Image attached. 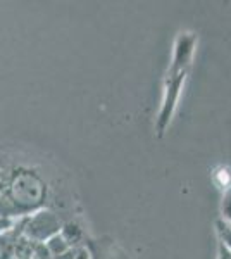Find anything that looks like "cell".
<instances>
[{"instance_id": "obj_1", "label": "cell", "mask_w": 231, "mask_h": 259, "mask_svg": "<svg viewBox=\"0 0 231 259\" xmlns=\"http://www.w3.org/2000/svg\"><path fill=\"white\" fill-rule=\"evenodd\" d=\"M52 185L40 164L12 161L0 164V214L18 221L50 207Z\"/></svg>"}, {"instance_id": "obj_2", "label": "cell", "mask_w": 231, "mask_h": 259, "mask_svg": "<svg viewBox=\"0 0 231 259\" xmlns=\"http://www.w3.org/2000/svg\"><path fill=\"white\" fill-rule=\"evenodd\" d=\"M62 223L64 221L61 220V216L52 207H47V209L33 212L26 218L18 220L16 227H18L21 235L26 237L28 240L35 242V244H45L50 237L61 232Z\"/></svg>"}, {"instance_id": "obj_3", "label": "cell", "mask_w": 231, "mask_h": 259, "mask_svg": "<svg viewBox=\"0 0 231 259\" xmlns=\"http://www.w3.org/2000/svg\"><path fill=\"white\" fill-rule=\"evenodd\" d=\"M188 78V71H181V73H167L166 80H164V94H162V104L159 114L155 118V132L159 137H162L167 132L173 116L178 107L179 97L183 94L184 81Z\"/></svg>"}, {"instance_id": "obj_4", "label": "cell", "mask_w": 231, "mask_h": 259, "mask_svg": "<svg viewBox=\"0 0 231 259\" xmlns=\"http://www.w3.org/2000/svg\"><path fill=\"white\" fill-rule=\"evenodd\" d=\"M197 49V35L192 31H181L174 40V52L173 61L167 69V73H181V71H190L193 54Z\"/></svg>"}, {"instance_id": "obj_5", "label": "cell", "mask_w": 231, "mask_h": 259, "mask_svg": "<svg viewBox=\"0 0 231 259\" xmlns=\"http://www.w3.org/2000/svg\"><path fill=\"white\" fill-rule=\"evenodd\" d=\"M94 254V259H131L128 252H124L114 240L109 239H99L88 242Z\"/></svg>"}, {"instance_id": "obj_6", "label": "cell", "mask_w": 231, "mask_h": 259, "mask_svg": "<svg viewBox=\"0 0 231 259\" xmlns=\"http://www.w3.org/2000/svg\"><path fill=\"white\" fill-rule=\"evenodd\" d=\"M59 233L62 235V239L68 242L69 247H73V249H78V247H81V245L86 244L85 230H83L81 225H79L78 221H74V220L62 223V228H61V232H59Z\"/></svg>"}, {"instance_id": "obj_7", "label": "cell", "mask_w": 231, "mask_h": 259, "mask_svg": "<svg viewBox=\"0 0 231 259\" xmlns=\"http://www.w3.org/2000/svg\"><path fill=\"white\" fill-rule=\"evenodd\" d=\"M43 245H45V249H47V252L50 254V257H56V256H59V254H62V252H66L68 249H71L68 245V242L62 239L61 233L50 237V239L45 242Z\"/></svg>"}, {"instance_id": "obj_8", "label": "cell", "mask_w": 231, "mask_h": 259, "mask_svg": "<svg viewBox=\"0 0 231 259\" xmlns=\"http://www.w3.org/2000/svg\"><path fill=\"white\" fill-rule=\"evenodd\" d=\"M216 233H217V239H219V244H222L226 249L231 250V225L219 218L216 221Z\"/></svg>"}, {"instance_id": "obj_9", "label": "cell", "mask_w": 231, "mask_h": 259, "mask_svg": "<svg viewBox=\"0 0 231 259\" xmlns=\"http://www.w3.org/2000/svg\"><path fill=\"white\" fill-rule=\"evenodd\" d=\"M221 220L231 225V187L224 192L222 195V204H221Z\"/></svg>"}, {"instance_id": "obj_10", "label": "cell", "mask_w": 231, "mask_h": 259, "mask_svg": "<svg viewBox=\"0 0 231 259\" xmlns=\"http://www.w3.org/2000/svg\"><path fill=\"white\" fill-rule=\"evenodd\" d=\"M74 259H94V254H91V249L90 245H88V242L85 245H81V247L76 249V256Z\"/></svg>"}, {"instance_id": "obj_11", "label": "cell", "mask_w": 231, "mask_h": 259, "mask_svg": "<svg viewBox=\"0 0 231 259\" xmlns=\"http://www.w3.org/2000/svg\"><path fill=\"white\" fill-rule=\"evenodd\" d=\"M14 225H16L14 220H9V218H6V216L0 214V235H4L6 232H9Z\"/></svg>"}, {"instance_id": "obj_12", "label": "cell", "mask_w": 231, "mask_h": 259, "mask_svg": "<svg viewBox=\"0 0 231 259\" xmlns=\"http://www.w3.org/2000/svg\"><path fill=\"white\" fill-rule=\"evenodd\" d=\"M217 259H231V250L222 244H217Z\"/></svg>"}, {"instance_id": "obj_13", "label": "cell", "mask_w": 231, "mask_h": 259, "mask_svg": "<svg viewBox=\"0 0 231 259\" xmlns=\"http://www.w3.org/2000/svg\"><path fill=\"white\" fill-rule=\"evenodd\" d=\"M74 256H76V249H68L66 252H62V254H59V256L56 257H52V259H74Z\"/></svg>"}]
</instances>
